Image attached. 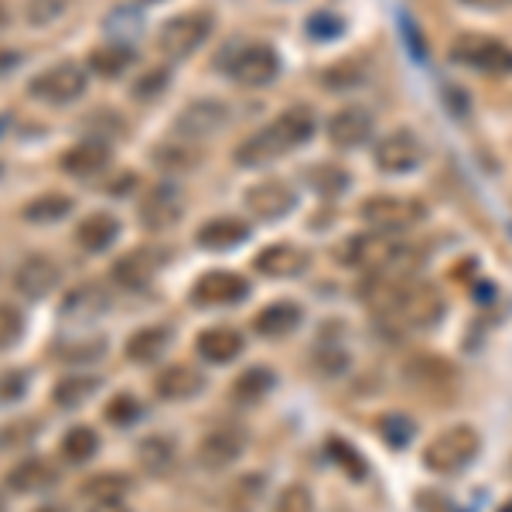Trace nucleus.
Here are the masks:
<instances>
[{
    "instance_id": "1",
    "label": "nucleus",
    "mask_w": 512,
    "mask_h": 512,
    "mask_svg": "<svg viewBox=\"0 0 512 512\" xmlns=\"http://www.w3.org/2000/svg\"><path fill=\"white\" fill-rule=\"evenodd\" d=\"M318 130V120L311 113V106H291L280 117H274L263 130H256L239 144L236 161L246 164V168H260L267 161H277L284 154H291L294 147L308 144Z\"/></svg>"
},
{
    "instance_id": "2",
    "label": "nucleus",
    "mask_w": 512,
    "mask_h": 512,
    "mask_svg": "<svg viewBox=\"0 0 512 512\" xmlns=\"http://www.w3.org/2000/svg\"><path fill=\"white\" fill-rule=\"evenodd\" d=\"M478 448H482V437H478L475 427L468 424L448 427V431H441L424 448V465L437 475H454L465 465H472Z\"/></svg>"
},
{
    "instance_id": "3",
    "label": "nucleus",
    "mask_w": 512,
    "mask_h": 512,
    "mask_svg": "<svg viewBox=\"0 0 512 512\" xmlns=\"http://www.w3.org/2000/svg\"><path fill=\"white\" fill-rule=\"evenodd\" d=\"M451 59L475 72H485V76H506V72H512V48L506 41L489 35H461L451 45Z\"/></svg>"
},
{
    "instance_id": "4",
    "label": "nucleus",
    "mask_w": 512,
    "mask_h": 512,
    "mask_svg": "<svg viewBox=\"0 0 512 512\" xmlns=\"http://www.w3.org/2000/svg\"><path fill=\"white\" fill-rule=\"evenodd\" d=\"M359 216L369 229H379V233H403L424 219V205L403 195H373L362 202Z\"/></svg>"
},
{
    "instance_id": "5",
    "label": "nucleus",
    "mask_w": 512,
    "mask_h": 512,
    "mask_svg": "<svg viewBox=\"0 0 512 512\" xmlns=\"http://www.w3.org/2000/svg\"><path fill=\"white\" fill-rule=\"evenodd\" d=\"M209 35H212V14L192 11V14H181V18H171L164 24L161 35H158V48L168 55V59H188V55L205 45Z\"/></svg>"
},
{
    "instance_id": "6",
    "label": "nucleus",
    "mask_w": 512,
    "mask_h": 512,
    "mask_svg": "<svg viewBox=\"0 0 512 512\" xmlns=\"http://www.w3.org/2000/svg\"><path fill=\"white\" fill-rule=\"evenodd\" d=\"M373 161L386 175H403V171H414L424 161V147L410 130H393L373 147Z\"/></svg>"
},
{
    "instance_id": "7",
    "label": "nucleus",
    "mask_w": 512,
    "mask_h": 512,
    "mask_svg": "<svg viewBox=\"0 0 512 512\" xmlns=\"http://www.w3.org/2000/svg\"><path fill=\"white\" fill-rule=\"evenodd\" d=\"M31 96L45 99V103H72L86 93V72L72 62H62L55 69L41 72V76L31 79Z\"/></svg>"
},
{
    "instance_id": "8",
    "label": "nucleus",
    "mask_w": 512,
    "mask_h": 512,
    "mask_svg": "<svg viewBox=\"0 0 512 512\" xmlns=\"http://www.w3.org/2000/svg\"><path fill=\"white\" fill-rule=\"evenodd\" d=\"M229 72H233V79L243 82V86H267L280 72V55L270 45H246L236 52Z\"/></svg>"
},
{
    "instance_id": "9",
    "label": "nucleus",
    "mask_w": 512,
    "mask_h": 512,
    "mask_svg": "<svg viewBox=\"0 0 512 512\" xmlns=\"http://www.w3.org/2000/svg\"><path fill=\"white\" fill-rule=\"evenodd\" d=\"M243 444H246V437L239 427L233 424H222V427H212L209 434L198 441V461H202V468H226V465H233V461L243 454Z\"/></svg>"
},
{
    "instance_id": "10",
    "label": "nucleus",
    "mask_w": 512,
    "mask_h": 512,
    "mask_svg": "<svg viewBox=\"0 0 512 512\" xmlns=\"http://www.w3.org/2000/svg\"><path fill=\"white\" fill-rule=\"evenodd\" d=\"M250 294V284H246L239 274H229V270H212V274L198 277L192 301L202 304V308H219V304H236Z\"/></svg>"
},
{
    "instance_id": "11",
    "label": "nucleus",
    "mask_w": 512,
    "mask_h": 512,
    "mask_svg": "<svg viewBox=\"0 0 512 512\" xmlns=\"http://www.w3.org/2000/svg\"><path fill=\"white\" fill-rule=\"evenodd\" d=\"M246 205L256 219H280L294 209V188L280 178H267L246 192Z\"/></svg>"
},
{
    "instance_id": "12",
    "label": "nucleus",
    "mask_w": 512,
    "mask_h": 512,
    "mask_svg": "<svg viewBox=\"0 0 512 512\" xmlns=\"http://www.w3.org/2000/svg\"><path fill=\"white\" fill-rule=\"evenodd\" d=\"M373 137V117H369V110H362V106H345V110H338L332 120H328V140H332L335 147H342V151H352V147L366 144V140Z\"/></svg>"
},
{
    "instance_id": "13",
    "label": "nucleus",
    "mask_w": 512,
    "mask_h": 512,
    "mask_svg": "<svg viewBox=\"0 0 512 512\" xmlns=\"http://www.w3.org/2000/svg\"><path fill=\"white\" fill-rule=\"evenodd\" d=\"M181 216H185V202L175 185H158L140 202V222L147 229H171Z\"/></svg>"
},
{
    "instance_id": "14",
    "label": "nucleus",
    "mask_w": 512,
    "mask_h": 512,
    "mask_svg": "<svg viewBox=\"0 0 512 512\" xmlns=\"http://www.w3.org/2000/svg\"><path fill=\"white\" fill-rule=\"evenodd\" d=\"M308 263H311L308 250L291 246V243H274V246H267V250L256 253V270L267 277H297L308 270Z\"/></svg>"
},
{
    "instance_id": "15",
    "label": "nucleus",
    "mask_w": 512,
    "mask_h": 512,
    "mask_svg": "<svg viewBox=\"0 0 512 512\" xmlns=\"http://www.w3.org/2000/svg\"><path fill=\"white\" fill-rule=\"evenodd\" d=\"M55 284H59V267L41 253L28 256V260L18 267V274H14V287H18L24 297H31V301L45 297Z\"/></svg>"
},
{
    "instance_id": "16",
    "label": "nucleus",
    "mask_w": 512,
    "mask_h": 512,
    "mask_svg": "<svg viewBox=\"0 0 512 512\" xmlns=\"http://www.w3.org/2000/svg\"><path fill=\"white\" fill-rule=\"evenodd\" d=\"M226 120H229V110H226V106L202 99V103H192L188 110H181L178 130H181L185 137H209V134H216V130L226 127Z\"/></svg>"
},
{
    "instance_id": "17",
    "label": "nucleus",
    "mask_w": 512,
    "mask_h": 512,
    "mask_svg": "<svg viewBox=\"0 0 512 512\" xmlns=\"http://www.w3.org/2000/svg\"><path fill=\"white\" fill-rule=\"evenodd\" d=\"M154 274H158V256L147 250H134L113 263V280L120 287H127V291H144Z\"/></svg>"
},
{
    "instance_id": "18",
    "label": "nucleus",
    "mask_w": 512,
    "mask_h": 512,
    "mask_svg": "<svg viewBox=\"0 0 512 512\" xmlns=\"http://www.w3.org/2000/svg\"><path fill=\"white\" fill-rule=\"evenodd\" d=\"M301 318H304L301 304L277 301V304H267V308L253 318V328L263 338H284V335H291L297 325H301Z\"/></svg>"
},
{
    "instance_id": "19",
    "label": "nucleus",
    "mask_w": 512,
    "mask_h": 512,
    "mask_svg": "<svg viewBox=\"0 0 512 512\" xmlns=\"http://www.w3.org/2000/svg\"><path fill=\"white\" fill-rule=\"evenodd\" d=\"M110 164V147L99 144V140H86V144H76L72 151L62 154V168L76 178H93L99 171H106Z\"/></svg>"
},
{
    "instance_id": "20",
    "label": "nucleus",
    "mask_w": 512,
    "mask_h": 512,
    "mask_svg": "<svg viewBox=\"0 0 512 512\" xmlns=\"http://www.w3.org/2000/svg\"><path fill=\"white\" fill-rule=\"evenodd\" d=\"M175 458H178L175 441H171V437H164V434H151V437H144V441L137 444L140 468H144L147 475H154V478L171 475V468H175Z\"/></svg>"
},
{
    "instance_id": "21",
    "label": "nucleus",
    "mask_w": 512,
    "mask_h": 512,
    "mask_svg": "<svg viewBox=\"0 0 512 512\" xmlns=\"http://www.w3.org/2000/svg\"><path fill=\"white\" fill-rule=\"evenodd\" d=\"M246 236H250V226L243 219L222 216L198 229V246H205V250H233V246L246 243Z\"/></svg>"
},
{
    "instance_id": "22",
    "label": "nucleus",
    "mask_w": 512,
    "mask_h": 512,
    "mask_svg": "<svg viewBox=\"0 0 512 512\" xmlns=\"http://www.w3.org/2000/svg\"><path fill=\"white\" fill-rule=\"evenodd\" d=\"M205 376L195 366H168L158 376V393L164 400H192L195 393H202Z\"/></svg>"
},
{
    "instance_id": "23",
    "label": "nucleus",
    "mask_w": 512,
    "mask_h": 512,
    "mask_svg": "<svg viewBox=\"0 0 512 512\" xmlns=\"http://www.w3.org/2000/svg\"><path fill=\"white\" fill-rule=\"evenodd\" d=\"M117 233H120V222L113 219L110 212H93V216H86L79 222L76 239H79L82 250L99 253V250H106L113 239H117Z\"/></svg>"
},
{
    "instance_id": "24",
    "label": "nucleus",
    "mask_w": 512,
    "mask_h": 512,
    "mask_svg": "<svg viewBox=\"0 0 512 512\" xmlns=\"http://www.w3.org/2000/svg\"><path fill=\"white\" fill-rule=\"evenodd\" d=\"M243 352V335L236 328H209L198 335V355L209 362H233Z\"/></svg>"
},
{
    "instance_id": "25",
    "label": "nucleus",
    "mask_w": 512,
    "mask_h": 512,
    "mask_svg": "<svg viewBox=\"0 0 512 512\" xmlns=\"http://www.w3.org/2000/svg\"><path fill=\"white\" fill-rule=\"evenodd\" d=\"M134 48L123 45V41H106V45H99L93 55H89V65H93V72H99L103 79H117L127 72V65H134Z\"/></svg>"
},
{
    "instance_id": "26",
    "label": "nucleus",
    "mask_w": 512,
    "mask_h": 512,
    "mask_svg": "<svg viewBox=\"0 0 512 512\" xmlns=\"http://www.w3.org/2000/svg\"><path fill=\"white\" fill-rule=\"evenodd\" d=\"M171 342V332L164 325H151V328H140L137 335H130L127 342V359L134 362H158L164 349Z\"/></svg>"
},
{
    "instance_id": "27",
    "label": "nucleus",
    "mask_w": 512,
    "mask_h": 512,
    "mask_svg": "<svg viewBox=\"0 0 512 512\" xmlns=\"http://www.w3.org/2000/svg\"><path fill=\"white\" fill-rule=\"evenodd\" d=\"M52 482H55V468L41 458L21 461V465L11 468V475H7V485H11L14 492H38V489H48Z\"/></svg>"
},
{
    "instance_id": "28",
    "label": "nucleus",
    "mask_w": 512,
    "mask_h": 512,
    "mask_svg": "<svg viewBox=\"0 0 512 512\" xmlns=\"http://www.w3.org/2000/svg\"><path fill=\"white\" fill-rule=\"evenodd\" d=\"M274 383H277V376L270 373L267 366H253V369H246V373H239V379L233 383V400L253 407V403H260L263 396L274 390Z\"/></svg>"
},
{
    "instance_id": "29",
    "label": "nucleus",
    "mask_w": 512,
    "mask_h": 512,
    "mask_svg": "<svg viewBox=\"0 0 512 512\" xmlns=\"http://www.w3.org/2000/svg\"><path fill=\"white\" fill-rule=\"evenodd\" d=\"M263 502V478L260 475H239L226 492L229 512H253Z\"/></svg>"
},
{
    "instance_id": "30",
    "label": "nucleus",
    "mask_w": 512,
    "mask_h": 512,
    "mask_svg": "<svg viewBox=\"0 0 512 512\" xmlns=\"http://www.w3.org/2000/svg\"><path fill=\"white\" fill-rule=\"evenodd\" d=\"M106 308V294L99 291L96 284H82L79 291H72L69 297H65V304H62V311H65V318H93L99 315V311Z\"/></svg>"
},
{
    "instance_id": "31",
    "label": "nucleus",
    "mask_w": 512,
    "mask_h": 512,
    "mask_svg": "<svg viewBox=\"0 0 512 512\" xmlns=\"http://www.w3.org/2000/svg\"><path fill=\"white\" fill-rule=\"evenodd\" d=\"M96 390H99L96 376H65L62 383L55 386V403H59V407H79V403H86Z\"/></svg>"
},
{
    "instance_id": "32",
    "label": "nucleus",
    "mask_w": 512,
    "mask_h": 512,
    "mask_svg": "<svg viewBox=\"0 0 512 512\" xmlns=\"http://www.w3.org/2000/svg\"><path fill=\"white\" fill-rule=\"evenodd\" d=\"M376 434L383 437L390 448H407V444L414 441L417 427H414V420L403 414H383L376 420Z\"/></svg>"
},
{
    "instance_id": "33",
    "label": "nucleus",
    "mask_w": 512,
    "mask_h": 512,
    "mask_svg": "<svg viewBox=\"0 0 512 512\" xmlns=\"http://www.w3.org/2000/svg\"><path fill=\"white\" fill-rule=\"evenodd\" d=\"M99 448V437L96 431H89V427H72L69 434L62 437V454L72 461V465H82V461H89Z\"/></svg>"
},
{
    "instance_id": "34",
    "label": "nucleus",
    "mask_w": 512,
    "mask_h": 512,
    "mask_svg": "<svg viewBox=\"0 0 512 512\" xmlns=\"http://www.w3.org/2000/svg\"><path fill=\"white\" fill-rule=\"evenodd\" d=\"M321 342H318V349H315V362H318V373H325V376H338V373H345V366H349V352L342 349V342L338 338H325V335H318Z\"/></svg>"
},
{
    "instance_id": "35",
    "label": "nucleus",
    "mask_w": 512,
    "mask_h": 512,
    "mask_svg": "<svg viewBox=\"0 0 512 512\" xmlns=\"http://www.w3.org/2000/svg\"><path fill=\"white\" fill-rule=\"evenodd\" d=\"M130 489V482L117 472H106V475H93L86 485H82V495H89V499L96 502H110V499H123Z\"/></svg>"
},
{
    "instance_id": "36",
    "label": "nucleus",
    "mask_w": 512,
    "mask_h": 512,
    "mask_svg": "<svg viewBox=\"0 0 512 512\" xmlns=\"http://www.w3.org/2000/svg\"><path fill=\"white\" fill-rule=\"evenodd\" d=\"M328 458H332L335 465L342 468V472H349L355 482H362V478H366V472H369L366 458H362V454L355 451L352 444H345L342 437H332V441H328Z\"/></svg>"
},
{
    "instance_id": "37",
    "label": "nucleus",
    "mask_w": 512,
    "mask_h": 512,
    "mask_svg": "<svg viewBox=\"0 0 512 512\" xmlns=\"http://www.w3.org/2000/svg\"><path fill=\"white\" fill-rule=\"evenodd\" d=\"M410 376L417 379L420 386H444L451 383V366L444 359H434V355H420V359L410 362Z\"/></svg>"
},
{
    "instance_id": "38",
    "label": "nucleus",
    "mask_w": 512,
    "mask_h": 512,
    "mask_svg": "<svg viewBox=\"0 0 512 512\" xmlns=\"http://www.w3.org/2000/svg\"><path fill=\"white\" fill-rule=\"evenodd\" d=\"M69 209H72V202L65 195H41V198H35V202L24 205V219L52 222V219H62Z\"/></svg>"
},
{
    "instance_id": "39",
    "label": "nucleus",
    "mask_w": 512,
    "mask_h": 512,
    "mask_svg": "<svg viewBox=\"0 0 512 512\" xmlns=\"http://www.w3.org/2000/svg\"><path fill=\"white\" fill-rule=\"evenodd\" d=\"M270 512H315V495H311L308 485H287V489L277 495Z\"/></svg>"
},
{
    "instance_id": "40",
    "label": "nucleus",
    "mask_w": 512,
    "mask_h": 512,
    "mask_svg": "<svg viewBox=\"0 0 512 512\" xmlns=\"http://www.w3.org/2000/svg\"><path fill=\"white\" fill-rule=\"evenodd\" d=\"M140 417V403L130 393H117L110 403H106V420L113 427H130Z\"/></svg>"
},
{
    "instance_id": "41",
    "label": "nucleus",
    "mask_w": 512,
    "mask_h": 512,
    "mask_svg": "<svg viewBox=\"0 0 512 512\" xmlns=\"http://www.w3.org/2000/svg\"><path fill=\"white\" fill-rule=\"evenodd\" d=\"M311 185L321 195H338L345 185H349V175L342 168H332V164H321V168H311Z\"/></svg>"
},
{
    "instance_id": "42",
    "label": "nucleus",
    "mask_w": 512,
    "mask_h": 512,
    "mask_svg": "<svg viewBox=\"0 0 512 512\" xmlns=\"http://www.w3.org/2000/svg\"><path fill=\"white\" fill-rule=\"evenodd\" d=\"M35 420H14V424H7L4 431H0V451H11V448H24V444H31V437H35Z\"/></svg>"
},
{
    "instance_id": "43",
    "label": "nucleus",
    "mask_w": 512,
    "mask_h": 512,
    "mask_svg": "<svg viewBox=\"0 0 512 512\" xmlns=\"http://www.w3.org/2000/svg\"><path fill=\"white\" fill-rule=\"evenodd\" d=\"M342 28H345V21L338 18V14H332V11H321V14H315V18L308 21V31L315 35L318 41H332V38H338L342 35Z\"/></svg>"
},
{
    "instance_id": "44",
    "label": "nucleus",
    "mask_w": 512,
    "mask_h": 512,
    "mask_svg": "<svg viewBox=\"0 0 512 512\" xmlns=\"http://www.w3.org/2000/svg\"><path fill=\"white\" fill-rule=\"evenodd\" d=\"M18 335H21V315L11 304H0V349L18 342Z\"/></svg>"
},
{
    "instance_id": "45",
    "label": "nucleus",
    "mask_w": 512,
    "mask_h": 512,
    "mask_svg": "<svg viewBox=\"0 0 512 512\" xmlns=\"http://www.w3.org/2000/svg\"><path fill=\"white\" fill-rule=\"evenodd\" d=\"M417 506L420 512H461L458 502H451L448 495H441V492H417Z\"/></svg>"
},
{
    "instance_id": "46",
    "label": "nucleus",
    "mask_w": 512,
    "mask_h": 512,
    "mask_svg": "<svg viewBox=\"0 0 512 512\" xmlns=\"http://www.w3.org/2000/svg\"><path fill=\"white\" fill-rule=\"evenodd\" d=\"M154 161H161V164H171V168H192V164L198 161V154H181V147L175 144H168V147H161L158 154H154Z\"/></svg>"
},
{
    "instance_id": "47",
    "label": "nucleus",
    "mask_w": 512,
    "mask_h": 512,
    "mask_svg": "<svg viewBox=\"0 0 512 512\" xmlns=\"http://www.w3.org/2000/svg\"><path fill=\"white\" fill-rule=\"evenodd\" d=\"M62 7H65V0H35V4H31V21L41 24V21L59 18Z\"/></svg>"
},
{
    "instance_id": "48",
    "label": "nucleus",
    "mask_w": 512,
    "mask_h": 512,
    "mask_svg": "<svg viewBox=\"0 0 512 512\" xmlns=\"http://www.w3.org/2000/svg\"><path fill=\"white\" fill-rule=\"evenodd\" d=\"M24 386H28V379H24V373H11L0 379V400H18V396L24 393Z\"/></svg>"
},
{
    "instance_id": "49",
    "label": "nucleus",
    "mask_w": 512,
    "mask_h": 512,
    "mask_svg": "<svg viewBox=\"0 0 512 512\" xmlns=\"http://www.w3.org/2000/svg\"><path fill=\"white\" fill-rule=\"evenodd\" d=\"M164 82H168V72H151L147 79H140V82H137V96H140V99L158 96L161 89H164Z\"/></svg>"
},
{
    "instance_id": "50",
    "label": "nucleus",
    "mask_w": 512,
    "mask_h": 512,
    "mask_svg": "<svg viewBox=\"0 0 512 512\" xmlns=\"http://www.w3.org/2000/svg\"><path fill=\"white\" fill-rule=\"evenodd\" d=\"M93 512H130L127 506H123L120 499H110V502H96Z\"/></svg>"
},
{
    "instance_id": "51",
    "label": "nucleus",
    "mask_w": 512,
    "mask_h": 512,
    "mask_svg": "<svg viewBox=\"0 0 512 512\" xmlns=\"http://www.w3.org/2000/svg\"><path fill=\"white\" fill-rule=\"evenodd\" d=\"M11 62H18V55H0V72L11 69Z\"/></svg>"
},
{
    "instance_id": "52",
    "label": "nucleus",
    "mask_w": 512,
    "mask_h": 512,
    "mask_svg": "<svg viewBox=\"0 0 512 512\" xmlns=\"http://www.w3.org/2000/svg\"><path fill=\"white\" fill-rule=\"evenodd\" d=\"M4 24H7V7L0 4V28H4Z\"/></svg>"
},
{
    "instance_id": "53",
    "label": "nucleus",
    "mask_w": 512,
    "mask_h": 512,
    "mask_svg": "<svg viewBox=\"0 0 512 512\" xmlns=\"http://www.w3.org/2000/svg\"><path fill=\"white\" fill-rule=\"evenodd\" d=\"M4 130H7V120H4V117H0V134H4Z\"/></svg>"
},
{
    "instance_id": "54",
    "label": "nucleus",
    "mask_w": 512,
    "mask_h": 512,
    "mask_svg": "<svg viewBox=\"0 0 512 512\" xmlns=\"http://www.w3.org/2000/svg\"><path fill=\"white\" fill-rule=\"evenodd\" d=\"M140 4H154V0H140Z\"/></svg>"
},
{
    "instance_id": "55",
    "label": "nucleus",
    "mask_w": 512,
    "mask_h": 512,
    "mask_svg": "<svg viewBox=\"0 0 512 512\" xmlns=\"http://www.w3.org/2000/svg\"><path fill=\"white\" fill-rule=\"evenodd\" d=\"M0 512H4V502H0Z\"/></svg>"
}]
</instances>
